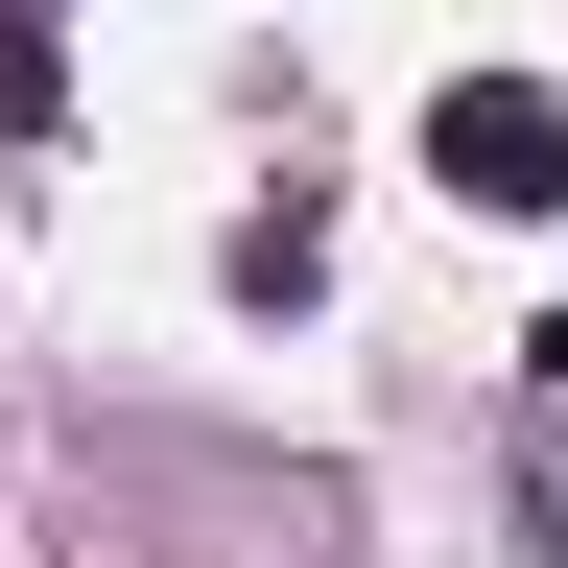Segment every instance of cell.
<instances>
[{"label":"cell","instance_id":"cell-1","mask_svg":"<svg viewBox=\"0 0 568 568\" xmlns=\"http://www.w3.org/2000/svg\"><path fill=\"white\" fill-rule=\"evenodd\" d=\"M426 190L450 213H568V95L545 71H450L426 95Z\"/></svg>","mask_w":568,"mask_h":568},{"label":"cell","instance_id":"cell-2","mask_svg":"<svg viewBox=\"0 0 568 568\" xmlns=\"http://www.w3.org/2000/svg\"><path fill=\"white\" fill-rule=\"evenodd\" d=\"M213 261H237V308H308V284H332V237H308V190H284V213H237Z\"/></svg>","mask_w":568,"mask_h":568},{"label":"cell","instance_id":"cell-4","mask_svg":"<svg viewBox=\"0 0 568 568\" xmlns=\"http://www.w3.org/2000/svg\"><path fill=\"white\" fill-rule=\"evenodd\" d=\"M521 545H568V403H545V450H521Z\"/></svg>","mask_w":568,"mask_h":568},{"label":"cell","instance_id":"cell-3","mask_svg":"<svg viewBox=\"0 0 568 568\" xmlns=\"http://www.w3.org/2000/svg\"><path fill=\"white\" fill-rule=\"evenodd\" d=\"M71 119V24H48V0H0V142H48Z\"/></svg>","mask_w":568,"mask_h":568}]
</instances>
